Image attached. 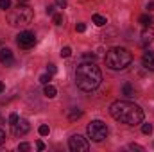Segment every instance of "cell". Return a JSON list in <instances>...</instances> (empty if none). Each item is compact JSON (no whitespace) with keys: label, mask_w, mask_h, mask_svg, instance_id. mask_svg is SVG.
<instances>
[{"label":"cell","mask_w":154,"mask_h":152,"mask_svg":"<svg viewBox=\"0 0 154 152\" xmlns=\"http://www.w3.org/2000/svg\"><path fill=\"white\" fill-rule=\"evenodd\" d=\"M54 5H47V14H54Z\"/></svg>","instance_id":"f1b7e54d"},{"label":"cell","mask_w":154,"mask_h":152,"mask_svg":"<svg viewBox=\"0 0 154 152\" xmlns=\"http://www.w3.org/2000/svg\"><path fill=\"white\" fill-rule=\"evenodd\" d=\"M4 141H5V132H4V131L0 129V145H2Z\"/></svg>","instance_id":"f546056e"},{"label":"cell","mask_w":154,"mask_h":152,"mask_svg":"<svg viewBox=\"0 0 154 152\" xmlns=\"http://www.w3.org/2000/svg\"><path fill=\"white\" fill-rule=\"evenodd\" d=\"M147 9H149V11H154V2H151V4H147Z\"/></svg>","instance_id":"1f68e13d"},{"label":"cell","mask_w":154,"mask_h":152,"mask_svg":"<svg viewBox=\"0 0 154 152\" xmlns=\"http://www.w3.org/2000/svg\"><path fill=\"white\" fill-rule=\"evenodd\" d=\"M11 7V0H0V9H9Z\"/></svg>","instance_id":"7402d4cb"},{"label":"cell","mask_w":154,"mask_h":152,"mask_svg":"<svg viewBox=\"0 0 154 152\" xmlns=\"http://www.w3.org/2000/svg\"><path fill=\"white\" fill-rule=\"evenodd\" d=\"M109 114L120 123L138 125L143 122V109L129 100H116L109 106Z\"/></svg>","instance_id":"6da1fadb"},{"label":"cell","mask_w":154,"mask_h":152,"mask_svg":"<svg viewBox=\"0 0 154 152\" xmlns=\"http://www.w3.org/2000/svg\"><path fill=\"white\" fill-rule=\"evenodd\" d=\"M34 43H36V36L29 31H23L16 36V45L20 48H31V47H34Z\"/></svg>","instance_id":"52a82bcc"},{"label":"cell","mask_w":154,"mask_h":152,"mask_svg":"<svg viewBox=\"0 0 154 152\" xmlns=\"http://www.w3.org/2000/svg\"><path fill=\"white\" fill-rule=\"evenodd\" d=\"M93 23H95V25H99V27H102V25H106L108 22H106V18H104V16H100V14H93Z\"/></svg>","instance_id":"5bb4252c"},{"label":"cell","mask_w":154,"mask_h":152,"mask_svg":"<svg viewBox=\"0 0 154 152\" xmlns=\"http://www.w3.org/2000/svg\"><path fill=\"white\" fill-rule=\"evenodd\" d=\"M140 23L145 25V27H149V25H152V18H151L149 14H142V16H140Z\"/></svg>","instance_id":"9a60e30c"},{"label":"cell","mask_w":154,"mask_h":152,"mask_svg":"<svg viewBox=\"0 0 154 152\" xmlns=\"http://www.w3.org/2000/svg\"><path fill=\"white\" fill-rule=\"evenodd\" d=\"M133 63V54L127 48L122 47H113L106 52V66L111 70H124Z\"/></svg>","instance_id":"3957f363"},{"label":"cell","mask_w":154,"mask_h":152,"mask_svg":"<svg viewBox=\"0 0 154 152\" xmlns=\"http://www.w3.org/2000/svg\"><path fill=\"white\" fill-rule=\"evenodd\" d=\"M57 72V68H56V65H48V74L52 75V74H56Z\"/></svg>","instance_id":"4316f807"},{"label":"cell","mask_w":154,"mask_h":152,"mask_svg":"<svg viewBox=\"0 0 154 152\" xmlns=\"http://www.w3.org/2000/svg\"><path fill=\"white\" fill-rule=\"evenodd\" d=\"M0 63L4 66H11L14 65V57H13V52L9 48H0Z\"/></svg>","instance_id":"9c48e42d"},{"label":"cell","mask_w":154,"mask_h":152,"mask_svg":"<svg viewBox=\"0 0 154 152\" xmlns=\"http://www.w3.org/2000/svg\"><path fill=\"white\" fill-rule=\"evenodd\" d=\"M75 31H77V32H84V31H86V25H84V23H77Z\"/></svg>","instance_id":"cb8c5ba5"},{"label":"cell","mask_w":154,"mask_h":152,"mask_svg":"<svg viewBox=\"0 0 154 152\" xmlns=\"http://www.w3.org/2000/svg\"><path fill=\"white\" fill-rule=\"evenodd\" d=\"M142 132H143V134H151V132H152V125H151V123H143V125H142Z\"/></svg>","instance_id":"44dd1931"},{"label":"cell","mask_w":154,"mask_h":152,"mask_svg":"<svg viewBox=\"0 0 154 152\" xmlns=\"http://www.w3.org/2000/svg\"><path fill=\"white\" fill-rule=\"evenodd\" d=\"M68 147H70L72 152H86L90 149V143H88V140H86L84 136L74 134V136L68 140Z\"/></svg>","instance_id":"8992f818"},{"label":"cell","mask_w":154,"mask_h":152,"mask_svg":"<svg viewBox=\"0 0 154 152\" xmlns=\"http://www.w3.org/2000/svg\"><path fill=\"white\" fill-rule=\"evenodd\" d=\"M84 57H86V59H95V54H86Z\"/></svg>","instance_id":"d6a6232c"},{"label":"cell","mask_w":154,"mask_h":152,"mask_svg":"<svg viewBox=\"0 0 154 152\" xmlns=\"http://www.w3.org/2000/svg\"><path fill=\"white\" fill-rule=\"evenodd\" d=\"M43 93H45L47 99H54V97L57 95V90H56L52 84H45V91H43Z\"/></svg>","instance_id":"4fadbf2b"},{"label":"cell","mask_w":154,"mask_h":152,"mask_svg":"<svg viewBox=\"0 0 154 152\" xmlns=\"http://www.w3.org/2000/svg\"><path fill=\"white\" fill-rule=\"evenodd\" d=\"M52 16H54V23H56V25H63L65 18H63V14H61V13H54Z\"/></svg>","instance_id":"2e32d148"},{"label":"cell","mask_w":154,"mask_h":152,"mask_svg":"<svg viewBox=\"0 0 154 152\" xmlns=\"http://www.w3.org/2000/svg\"><path fill=\"white\" fill-rule=\"evenodd\" d=\"M18 150L29 152V150H31V145H29V143H20V145H18Z\"/></svg>","instance_id":"603a6c76"},{"label":"cell","mask_w":154,"mask_h":152,"mask_svg":"<svg viewBox=\"0 0 154 152\" xmlns=\"http://www.w3.org/2000/svg\"><path fill=\"white\" fill-rule=\"evenodd\" d=\"M11 127H13V134H14L16 138L25 136V134L31 131V123H29L25 118H18V122H16V123H13Z\"/></svg>","instance_id":"ba28073f"},{"label":"cell","mask_w":154,"mask_h":152,"mask_svg":"<svg viewBox=\"0 0 154 152\" xmlns=\"http://www.w3.org/2000/svg\"><path fill=\"white\" fill-rule=\"evenodd\" d=\"M86 132H88V138L93 140V141H97V143H99V141H104V140L108 138V127H106V123L100 122V120L90 122L88 127H86Z\"/></svg>","instance_id":"5b68a950"},{"label":"cell","mask_w":154,"mask_h":152,"mask_svg":"<svg viewBox=\"0 0 154 152\" xmlns=\"http://www.w3.org/2000/svg\"><path fill=\"white\" fill-rule=\"evenodd\" d=\"M56 5L57 7H66V0H56Z\"/></svg>","instance_id":"83f0119b"},{"label":"cell","mask_w":154,"mask_h":152,"mask_svg":"<svg viewBox=\"0 0 154 152\" xmlns=\"http://www.w3.org/2000/svg\"><path fill=\"white\" fill-rule=\"evenodd\" d=\"M4 90H5V86H4V82H0V93H2Z\"/></svg>","instance_id":"836d02e7"},{"label":"cell","mask_w":154,"mask_h":152,"mask_svg":"<svg viewBox=\"0 0 154 152\" xmlns=\"http://www.w3.org/2000/svg\"><path fill=\"white\" fill-rule=\"evenodd\" d=\"M122 95L127 97V99H133V97H136V91H134V88H133L129 82H125V84L122 86Z\"/></svg>","instance_id":"7c38bea8"},{"label":"cell","mask_w":154,"mask_h":152,"mask_svg":"<svg viewBox=\"0 0 154 152\" xmlns=\"http://www.w3.org/2000/svg\"><path fill=\"white\" fill-rule=\"evenodd\" d=\"M102 74L97 65L93 63H81L75 68V82L77 88L82 91H93L100 86Z\"/></svg>","instance_id":"7a4b0ae2"},{"label":"cell","mask_w":154,"mask_h":152,"mask_svg":"<svg viewBox=\"0 0 154 152\" xmlns=\"http://www.w3.org/2000/svg\"><path fill=\"white\" fill-rule=\"evenodd\" d=\"M18 2H20V4H27V0H18Z\"/></svg>","instance_id":"e575fe53"},{"label":"cell","mask_w":154,"mask_h":152,"mask_svg":"<svg viewBox=\"0 0 154 152\" xmlns=\"http://www.w3.org/2000/svg\"><path fill=\"white\" fill-rule=\"evenodd\" d=\"M154 41V27H145V31L142 32V39H140V45L142 47H147Z\"/></svg>","instance_id":"30bf717a"},{"label":"cell","mask_w":154,"mask_h":152,"mask_svg":"<svg viewBox=\"0 0 154 152\" xmlns=\"http://www.w3.org/2000/svg\"><path fill=\"white\" fill-rule=\"evenodd\" d=\"M72 56V48L70 47H63L61 48V57H70Z\"/></svg>","instance_id":"d6986e66"},{"label":"cell","mask_w":154,"mask_h":152,"mask_svg":"<svg viewBox=\"0 0 154 152\" xmlns=\"http://www.w3.org/2000/svg\"><path fill=\"white\" fill-rule=\"evenodd\" d=\"M129 149H133V150H143V147L142 145H136V143H131Z\"/></svg>","instance_id":"484cf974"},{"label":"cell","mask_w":154,"mask_h":152,"mask_svg":"<svg viewBox=\"0 0 154 152\" xmlns=\"http://www.w3.org/2000/svg\"><path fill=\"white\" fill-rule=\"evenodd\" d=\"M9 122H11V125H13V123H16V122H18V114L13 113L11 116H9Z\"/></svg>","instance_id":"d4e9b609"},{"label":"cell","mask_w":154,"mask_h":152,"mask_svg":"<svg viewBox=\"0 0 154 152\" xmlns=\"http://www.w3.org/2000/svg\"><path fill=\"white\" fill-rule=\"evenodd\" d=\"M81 116H82V111H81V109H74V111H70V114H68L70 120H77V118H81Z\"/></svg>","instance_id":"e0dca14e"},{"label":"cell","mask_w":154,"mask_h":152,"mask_svg":"<svg viewBox=\"0 0 154 152\" xmlns=\"http://www.w3.org/2000/svg\"><path fill=\"white\" fill-rule=\"evenodd\" d=\"M36 149H38V150H43V149H45L43 141H36Z\"/></svg>","instance_id":"4dcf8cb0"},{"label":"cell","mask_w":154,"mask_h":152,"mask_svg":"<svg viewBox=\"0 0 154 152\" xmlns=\"http://www.w3.org/2000/svg\"><path fill=\"white\" fill-rule=\"evenodd\" d=\"M32 16H34L32 9L27 4L18 2V5L7 13V22L11 27H23V25H29L32 22Z\"/></svg>","instance_id":"277c9868"},{"label":"cell","mask_w":154,"mask_h":152,"mask_svg":"<svg viewBox=\"0 0 154 152\" xmlns=\"http://www.w3.org/2000/svg\"><path fill=\"white\" fill-rule=\"evenodd\" d=\"M142 65L147 68V70H152L154 72V50H149L142 56Z\"/></svg>","instance_id":"8fae6325"},{"label":"cell","mask_w":154,"mask_h":152,"mask_svg":"<svg viewBox=\"0 0 154 152\" xmlns=\"http://www.w3.org/2000/svg\"><path fill=\"white\" fill-rule=\"evenodd\" d=\"M50 81H52L50 74H43V75L39 77V82H41V84H50Z\"/></svg>","instance_id":"ac0fdd59"},{"label":"cell","mask_w":154,"mask_h":152,"mask_svg":"<svg viewBox=\"0 0 154 152\" xmlns=\"http://www.w3.org/2000/svg\"><path fill=\"white\" fill-rule=\"evenodd\" d=\"M38 132H39V136H47L50 132V129H48V125H39Z\"/></svg>","instance_id":"ffe728a7"}]
</instances>
